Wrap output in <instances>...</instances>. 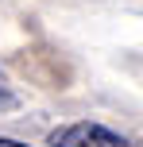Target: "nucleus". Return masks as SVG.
<instances>
[{
	"mask_svg": "<svg viewBox=\"0 0 143 147\" xmlns=\"http://www.w3.org/2000/svg\"><path fill=\"white\" fill-rule=\"evenodd\" d=\"M0 147H31V143H19V140H8V136H0Z\"/></svg>",
	"mask_w": 143,
	"mask_h": 147,
	"instance_id": "nucleus-3",
	"label": "nucleus"
},
{
	"mask_svg": "<svg viewBox=\"0 0 143 147\" xmlns=\"http://www.w3.org/2000/svg\"><path fill=\"white\" fill-rule=\"evenodd\" d=\"M12 109H19V97H15V89L8 85L4 70H0V112H12Z\"/></svg>",
	"mask_w": 143,
	"mask_h": 147,
	"instance_id": "nucleus-2",
	"label": "nucleus"
},
{
	"mask_svg": "<svg viewBox=\"0 0 143 147\" xmlns=\"http://www.w3.org/2000/svg\"><path fill=\"white\" fill-rule=\"evenodd\" d=\"M46 147H132L128 136L97 124V120H74L46 136Z\"/></svg>",
	"mask_w": 143,
	"mask_h": 147,
	"instance_id": "nucleus-1",
	"label": "nucleus"
}]
</instances>
